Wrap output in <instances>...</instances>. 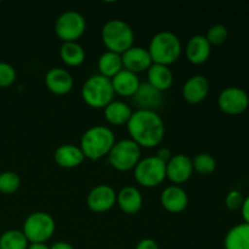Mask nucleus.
<instances>
[{
	"mask_svg": "<svg viewBox=\"0 0 249 249\" xmlns=\"http://www.w3.org/2000/svg\"><path fill=\"white\" fill-rule=\"evenodd\" d=\"M101 39L107 50L122 55L134 46L135 34L126 22L122 19H109L102 27Z\"/></svg>",
	"mask_w": 249,
	"mask_h": 249,
	"instance_id": "nucleus-4",
	"label": "nucleus"
},
{
	"mask_svg": "<svg viewBox=\"0 0 249 249\" xmlns=\"http://www.w3.org/2000/svg\"><path fill=\"white\" fill-rule=\"evenodd\" d=\"M194 172H197L201 175H211L216 168V162L214 157L209 153H198L192 160Z\"/></svg>",
	"mask_w": 249,
	"mask_h": 249,
	"instance_id": "nucleus-28",
	"label": "nucleus"
},
{
	"mask_svg": "<svg viewBox=\"0 0 249 249\" xmlns=\"http://www.w3.org/2000/svg\"><path fill=\"white\" fill-rule=\"evenodd\" d=\"M133 100L138 109L156 111L163 102V92L148 83H141L138 91L133 96Z\"/></svg>",
	"mask_w": 249,
	"mask_h": 249,
	"instance_id": "nucleus-17",
	"label": "nucleus"
},
{
	"mask_svg": "<svg viewBox=\"0 0 249 249\" xmlns=\"http://www.w3.org/2000/svg\"><path fill=\"white\" fill-rule=\"evenodd\" d=\"M225 249H249V225L240 224L231 229L224 240Z\"/></svg>",
	"mask_w": 249,
	"mask_h": 249,
	"instance_id": "nucleus-25",
	"label": "nucleus"
},
{
	"mask_svg": "<svg viewBox=\"0 0 249 249\" xmlns=\"http://www.w3.org/2000/svg\"><path fill=\"white\" fill-rule=\"evenodd\" d=\"M108 162L118 172L134 170L141 160V147L131 139L116 141L108 153Z\"/></svg>",
	"mask_w": 249,
	"mask_h": 249,
	"instance_id": "nucleus-7",
	"label": "nucleus"
},
{
	"mask_svg": "<svg viewBox=\"0 0 249 249\" xmlns=\"http://www.w3.org/2000/svg\"><path fill=\"white\" fill-rule=\"evenodd\" d=\"M55 220L50 214L36 212L26 218L22 232L29 243H46L55 233Z\"/></svg>",
	"mask_w": 249,
	"mask_h": 249,
	"instance_id": "nucleus-6",
	"label": "nucleus"
},
{
	"mask_svg": "<svg viewBox=\"0 0 249 249\" xmlns=\"http://www.w3.org/2000/svg\"><path fill=\"white\" fill-rule=\"evenodd\" d=\"M45 85L53 94L67 95L73 89L74 80L72 74L65 68L53 67L46 72Z\"/></svg>",
	"mask_w": 249,
	"mask_h": 249,
	"instance_id": "nucleus-14",
	"label": "nucleus"
},
{
	"mask_svg": "<svg viewBox=\"0 0 249 249\" xmlns=\"http://www.w3.org/2000/svg\"><path fill=\"white\" fill-rule=\"evenodd\" d=\"M165 165L163 160L156 156H150L140 160V162L134 168V178L136 182L143 187H156L167 179Z\"/></svg>",
	"mask_w": 249,
	"mask_h": 249,
	"instance_id": "nucleus-8",
	"label": "nucleus"
},
{
	"mask_svg": "<svg viewBox=\"0 0 249 249\" xmlns=\"http://www.w3.org/2000/svg\"><path fill=\"white\" fill-rule=\"evenodd\" d=\"M117 202V192L109 185H97L89 192L87 198L88 207L95 213L109 211Z\"/></svg>",
	"mask_w": 249,
	"mask_h": 249,
	"instance_id": "nucleus-12",
	"label": "nucleus"
},
{
	"mask_svg": "<svg viewBox=\"0 0 249 249\" xmlns=\"http://www.w3.org/2000/svg\"><path fill=\"white\" fill-rule=\"evenodd\" d=\"M60 57L65 65L78 67L85 60V50L78 41H66L60 48Z\"/></svg>",
	"mask_w": 249,
	"mask_h": 249,
	"instance_id": "nucleus-26",
	"label": "nucleus"
},
{
	"mask_svg": "<svg viewBox=\"0 0 249 249\" xmlns=\"http://www.w3.org/2000/svg\"><path fill=\"white\" fill-rule=\"evenodd\" d=\"M126 128L131 140L141 148L156 147L165 135L164 122L156 111L136 109L131 114Z\"/></svg>",
	"mask_w": 249,
	"mask_h": 249,
	"instance_id": "nucleus-1",
	"label": "nucleus"
},
{
	"mask_svg": "<svg viewBox=\"0 0 249 249\" xmlns=\"http://www.w3.org/2000/svg\"><path fill=\"white\" fill-rule=\"evenodd\" d=\"M122 62L124 70L130 71L135 74L147 71L153 63L147 49L141 46H131L129 50L122 53Z\"/></svg>",
	"mask_w": 249,
	"mask_h": 249,
	"instance_id": "nucleus-13",
	"label": "nucleus"
},
{
	"mask_svg": "<svg viewBox=\"0 0 249 249\" xmlns=\"http://www.w3.org/2000/svg\"><path fill=\"white\" fill-rule=\"evenodd\" d=\"M27 249H50V247L46 243H29Z\"/></svg>",
	"mask_w": 249,
	"mask_h": 249,
	"instance_id": "nucleus-37",
	"label": "nucleus"
},
{
	"mask_svg": "<svg viewBox=\"0 0 249 249\" xmlns=\"http://www.w3.org/2000/svg\"><path fill=\"white\" fill-rule=\"evenodd\" d=\"M165 173H167V179L179 186L186 182L194 174L192 160L189 156L182 153L174 155L165 165Z\"/></svg>",
	"mask_w": 249,
	"mask_h": 249,
	"instance_id": "nucleus-11",
	"label": "nucleus"
},
{
	"mask_svg": "<svg viewBox=\"0 0 249 249\" xmlns=\"http://www.w3.org/2000/svg\"><path fill=\"white\" fill-rule=\"evenodd\" d=\"M241 211H242V216L245 219L246 224L249 225V196L247 198H245V202H243V206L241 208Z\"/></svg>",
	"mask_w": 249,
	"mask_h": 249,
	"instance_id": "nucleus-35",
	"label": "nucleus"
},
{
	"mask_svg": "<svg viewBox=\"0 0 249 249\" xmlns=\"http://www.w3.org/2000/svg\"><path fill=\"white\" fill-rule=\"evenodd\" d=\"M209 94V82L204 75L197 74L185 82L182 87V97L189 104L196 105L204 101Z\"/></svg>",
	"mask_w": 249,
	"mask_h": 249,
	"instance_id": "nucleus-15",
	"label": "nucleus"
},
{
	"mask_svg": "<svg viewBox=\"0 0 249 249\" xmlns=\"http://www.w3.org/2000/svg\"><path fill=\"white\" fill-rule=\"evenodd\" d=\"M147 79L148 84L160 90V92H164L173 85L174 74L169 66L152 63V66L147 70Z\"/></svg>",
	"mask_w": 249,
	"mask_h": 249,
	"instance_id": "nucleus-22",
	"label": "nucleus"
},
{
	"mask_svg": "<svg viewBox=\"0 0 249 249\" xmlns=\"http://www.w3.org/2000/svg\"><path fill=\"white\" fill-rule=\"evenodd\" d=\"M50 249H74V247L71 243L65 242V241H58V242L53 243Z\"/></svg>",
	"mask_w": 249,
	"mask_h": 249,
	"instance_id": "nucleus-36",
	"label": "nucleus"
},
{
	"mask_svg": "<svg viewBox=\"0 0 249 249\" xmlns=\"http://www.w3.org/2000/svg\"><path fill=\"white\" fill-rule=\"evenodd\" d=\"M29 242L22 230H7L0 236V249H27Z\"/></svg>",
	"mask_w": 249,
	"mask_h": 249,
	"instance_id": "nucleus-27",
	"label": "nucleus"
},
{
	"mask_svg": "<svg viewBox=\"0 0 249 249\" xmlns=\"http://www.w3.org/2000/svg\"><path fill=\"white\" fill-rule=\"evenodd\" d=\"M156 157L160 158V160H163L164 163H168L169 162L170 158L173 157L172 151H170L168 147H160V150L157 151V155H156Z\"/></svg>",
	"mask_w": 249,
	"mask_h": 249,
	"instance_id": "nucleus-34",
	"label": "nucleus"
},
{
	"mask_svg": "<svg viewBox=\"0 0 249 249\" xmlns=\"http://www.w3.org/2000/svg\"><path fill=\"white\" fill-rule=\"evenodd\" d=\"M147 50L153 63L170 66L180 58L182 46L177 34L163 31L152 36Z\"/></svg>",
	"mask_w": 249,
	"mask_h": 249,
	"instance_id": "nucleus-3",
	"label": "nucleus"
},
{
	"mask_svg": "<svg viewBox=\"0 0 249 249\" xmlns=\"http://www.w3.org/2000/svg\"><path fill=\"white\" fill-rule=\"evenodd\" d=\"M114 90L109 78L95 74L88 78L82 87V99L92 108H105L113 101Z\"/></svg>",
	"mask_w": 249,
	"mask_h": 249,
	"instance_id": "nucleus-5",
	"label": "nucleus"
},
{
	"mask_svg": "<svg viewBox=\"0 0 249 249\" xmlns=\"http://www.w3.org/2000/svg\"><path fill=\"white\" fill-rule=\"evenodd\" d=\"M219 108L226 114L237 116L248 108L249 97L241 88L230 87L224 89L218 97Z\"/></svg>",
	"mask_w": 249,
	"mask_h": 249,
	"instance_id": "nucleus-10",
	"label": "nucleus"
},
{
	"mask_svg": "<svg viewBox=\"0 0 249 249\" xmlns=\"http://www.w3.org/2000/svg\"><path fill=\"white\" fill-rule=\"evenodd\" d=\"M114 143L116 136L111 129L105 125H95L83 134L79 147L82 148L85 158L99 160L105 156H108Z\"/></svg>",
	"mask_w": 249,
	"mask_h": 249,
	"instance_id": "nucleus-2",
	"label": "nucleus"
},
{
	"mask_svg": "<svg viewBox=\"0 0 249 249\" xmlns=\"http://www.w3.org/2000/svg\"><path fill=\"white\" fill-rule=\"evenodd\" d=\"M117 204L122 212L133 215L142 208L143 198L141 192L134 186H124L117 194Z\"/></svg>",
	"mask_w": 249,
	"mask_h": 249,
	"instance_id": "nucleus-21",
	"label": "nucleus"
},
{
	"mask_svg": "<svg viewBox=\"0 0 249 249\" xmlns=\"http://www.w3.org/2000/svg\"><path fill=\"white\" fill-rule=\"evenodd\" d=\"M16 71L10 63L0 62V88H9L16 80Z\"/></svg>",
	"mask_w": 249,
	"mask_h": 249,
	"instance_id": "nucleus-31",
	"label": "nucleus"
},
{
	"mask_svg": "<svg viewBox=\"0 0 249 249\" xmlns=\"http://www.w3.org/2000/svg\"><path fill=\"white\" fill-rule=\"evenodd\" d=\"M135 249H160V247L152 238H142L141 241H139Z\"/></svg>",
	"mask_w": 249,
	"mask_h": 249,
	"instance_id": "nucleus-33",
	"label": "nucleus"
},
{
	"mask_svg": "<svg viewBox=\"0 0 249 249\" xmlns=\"http://www.w3.org/2000/svg\"><path fill=\"white\" fill-rule=\"evenodd\" d=\"M229 36V32L225 26L223 24H214L207 32V40L209 41L211 45H220L225 43Z\"/></svg>",
	"mask_w": 249,
	"mask_h": 249,
	"instance_id": "nucleus-30",
	"label": "nucleus"
},
{
	"mask_svg": "<svg viewBox=\"0 0 249 249\" xmlns=\"http://www.w3.org/2000/svg\"><path fill=\"white\" fill-rule=\"evenodd\" d=\"M160 204L170 213H181L187 208L189 196L181 186L172 185L163 190L160 195Z\"/></svg>",
	"mask_w": 249,
	"mask_h": 249,
	"instance_id": "nucleus-16",
	"label": "nucleus"
},
{
	"mask_svg": "<svg viewBox=\"0 0 249 249\" xmlns=\"http://www.w3.org/2000/svg\"><path fill=\"white\" fill-rule=\"evenodd\" d=\"M87 29V19L80 12L68 10L57 17L55 22V33L63 43L77 41Z\"/></svg>",
	"mask_w": 249,
	"mask_h": 249,
	"instance_id": "nucleus-9",
	"label": "nucleus"
},
{
	"mask_svg": "<svg viewBox=\"0 0 249 249\" xmlns=\"http://www.w3.org/2000/svg\"><path fill=\"white\" fill-rule=\"evenodd\" d=\"M97 68H99V74L104 77L112 78L118 74L123 70V62H122V55L112 51H105L97 61Z\"/></svg>",
	"mask_w": 249,
	"mask_h": 249,
	"instance_id": "nucleus-24",
	"label": "nucleus"
},
{
	"mask_svg": "<svg viewBox=\"0 0 249 249\" xmlns=\"http://www.w3.org/2000/svg\"><path fill=\"white\" fill-rule=\"evenodd\" d=\"M21 186L19 175L15 172H4L0 174V194L12 195Z\"/></svg>",
	"mask_w": 249,
	"mask_h": 249,
	"instance_id": "nucleus-29",
	"label": "nucleus"
},
{
	"mask_svg": "<svg viewBox=\"0 0 249 249\" xmlns=\"http://www.w3.org/2000/svg\"><path fill=\"white\" fill-rule=\"evenodd\" d=\"M53 160L56 164L60 165L65 169H73L77 168L84 162L85 156L79 146L72 145V143H65L56 148L53 153Z\"/></svg>",
	"mask_w": 249,
	"mask_h": 249,
	"instance_id": "nucleus-19",
	"label": "nucleus"
},
{
	"mask_svg": "<svg viewBox=\"0 0 249 249\" xmlns=\"http://www.w3.org/2000/svg\"><path fill=\"white\" fill-rule=\"evenodd\" d=\"M111 82L114 94L124 97H133L141 84L138 74L124 68L112 78Z\"/></svg>",
	"mask_w": 249,
	"mask_h": 249,
	"instance_id": "nucleus-20",
	"label": "nucleus"
},
{
	"mask_svg": "<svg viewBox=\"0 0 249 249\" xmlns=\"http://www.w3.org/2000/svg\"><path fill=\"white\" fill-rule=\"evenodd\" d=\"M105 117L106 121L112 125H124L128 124L133 109L130 108L128 104L118 100H113L105 107Z\"/></svg>",
	"mask_w": 249,
	"mask_h": 249,
	"instance_id": "nucleus-23",
	"label": "nucleus"
},
{
	"mask_svg": "<svg viewBox=\"0 0 249 249\" xmlns=\"http://www.w3.org/2000/svg\"><path fill=\"white\" fill-rule=\"evenodd\" d=\"M243 202H245V198H243L242 194L237 191V190L229 192L225 198V204L230 211H238V209H241L243 206Z\"/></svg>",
	"mask_w": 249,
	"mask_h": 249,
	"instance_id": "nucleus-32",
	"label": "nucleus"
},
{
	"mask_svg": "<svg viewBox=\"0 0 249 249\" xmlns=\"http://www.w3.org/2000/svg\"><path fill=\"white\" fill-rule=\"evenodd\" d=\"M212 45L206 36H194L189 39L185 46V55L189 62L194 65H202L207 62L211 56Z\"/></svg>",
	"mask_w": 249,
	"mask_h": 249,
	"instance_id": "nucleus-18",
	"label": "nucleus"
}]
</instances>
